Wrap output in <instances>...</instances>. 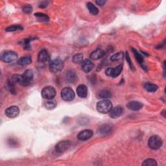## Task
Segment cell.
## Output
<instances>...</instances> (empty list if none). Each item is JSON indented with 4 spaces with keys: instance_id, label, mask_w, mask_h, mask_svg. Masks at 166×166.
<instances>
[{
    "instance_id": "6da1fadb",
    "label": "cell",
    "mask_w": 166,
    "mask_h": 166,
    "mask_svg": "<svg viewBox=\"0 0 166 166\" xmlns=\"http://www.w3.org/2000/svg\"><path fill=\"white\" fill-rule=\"evenodd\" d=\"M34 78V73L31 70H27L25 71L22 76L20 75H14L11 78V80L14 82L15 84L18 83L19 85L27 86H29Z\"/></svg>"
},
{
    "instance_id": "7a4b0ae2",
    "label": "cell",
    "mask_w": 166,
    "mask_h": 166,
    "mask_svg": "<svg viewBox=\"0 0 166 166\" xmlns=\"http://www.w3.org/2000/svg\"><path fill=\"white\" fill-rule=\"evenodd\" d=\"M96 108L99 112L101 114H107L112 110V104L109 99H103L97 103Z\"/></svg>"
},
{
    "instance_id": "3957f363",
    "label": "cell",
    "mask_w": 166,
    "mask_h": 166,
    "mask_svg": "<svg viewBox=\"0 0 166 166\" xmlns=\"http://www.w3.org/2000/svg\"><path fill=\"white\" fill-rule=\"evenodd\" d=\"M64 66V62L59 58H56L49 62V69L52 73H56L62 70Z\"/></svg>"
},
{
    "instance_id": "277c9868",
    "label": "cell",
    "mask_w": 166,
    "mask_h": 166,
    "mask_svg": "<svg viewBox=\"0 0 166 166\" xmlns=\"http://www.w3.org/2000/svg\"><path fill=\"white\" fill-rule=\"evenodd\" d=\"M18 59V55L13 51H5L1 54V60L5 63H11Z\"/></svg>"
},
{
    "instance_id": "5b68a950",
    "label": "cell",
    "mask_w": 166,
    "mask_h": 166,
    "mask_svg": "<svg viewBox=\"0 0 166 166\" xmlns=\"http://www.w3.org/2000/svg\"><path fill=\"white\" fill-rule=\"evenodd\" d=\"M148 145L153 150H157L162 147V140L159 136H152L148 141Z\"/></svg>"
},
{
    "instance_id": "8992f818",
    "label": "cell",
    "mask_w": 166,
    "mask_h": 166,
    "mask_svg": "<svg viewBox=\"0 0 166 166\" xmlns=\"http://www.w3.org/2000/svg\"><path fill=\"white\" fill-rule=\"evenodd\" d=\"M76 97L74 91L70 87H65L61 90V97L64 101H73Z\"/></svg>"
},
{
    "instance_id": "52a82bcc",
    "label": "cell",
    "mask_w": 166,
    "mask_h": 166,
    "mask_svg": "<svg viewBox=\"0 0 166 166\" xmlns=\"http://www.w3.org/2000/svg\"><path fill=\"white\" fill-rule=\"evenodd\" d=\"M42 96L45 99L49 100V99H53L56 95V90L52 86H46L42 90Z\"/></svg>"
},
{
    "instance_id": "ba28073f",
    "label": "cell",
    "mask_w": 166,
    "mask_h": 166,
    "mask_svg": "<svg viewBox=\"0 0 166 166\" xmlns=\"http://www.w3.org/2000/svg\"><path fill=\"white\" fill-rule=\"evenodd\" d=\"M71 145V142L68 140L61 141L59 143H58L55 146V151L58 153H63L66 151H67L70 148Z\"/></svg>"
},
{
    "instance_id": "9c48e42d",
    "label": "cell",
    "mask_w": 166,
    "mask_h": 166,
    "mask_svg": "<svg viewBox=\"0 0 166 166\" xmlns=\"http://www.w3.org/2000/svg\"><path fill=\"white\" fill-rule=\"evenodd\" d=\"M122 70H123V64H121L115 68H107L105 71V73L107 76L112 78H115L118 76H120L121 72L122 71Z\"/></svg>"
},
{
    "instance_id": "30bf717a",
    "label": "cell",
    "mask_w": 166,
    "mask_h": 166,
    "mask_svg": "<svg viewBox=\"0 0 166 166\" xmlns=\"http://www.w3.org/2000/svg\"><path fill=\"white\" fill-rule=\"evenodd\" d=\"M20 109L17 106H11L6 109L5 114L9 118H14L18 115Z\"/></svg>"
},
{
    "instance_id": "8fae6325",
    "label": "cell",
    "mask_w": 166,
    "mask_h": 166,
    "mask_svg": "<svg viewBox=\"0 0 166 166\" xmlns=\"http://www.w3.org/2000/svg\"><path fill=\"white\" fill-rule=\"evenodd\" d=\"M92 136H93L92 130L86 129L84 130H82L79 132L77 135V138L81 141H86L92 138Z\"/></svg>"
},
{
    "instance_id": "7c38bea8",
    "label": "cell",
    "mask_w": 166,
    "mask_h": 166,
    "mask_svg": "<svg viewBox=\"0 0 166 166\" xmlns=\"http://www.w3.org/2000/svg\"><path fill=\"white\" fill-rule=\"evenodd\" d=\"M49 55L46 49H43L40 51L38 55V61L40 63H46L49 61Z\"/></svg>"
},
{
    "instance_id": "4fadbf2b",
    "label": "cell",
    "mask_w": 166,
    "mask_h": 166,
    "mask_svg": "<svg viewBox=\"0 0 166 166\" xmlns=\"http://www.w3.org/2000/svg\"><path fill=\"white\" fill-rule=\"evenodd\" d=\"M123 112V108L120 106H117L114 107V109H112V110L110 112V116L112 118H118L122 115Z\"/></svg>"
},
{
    "instance_id": "5bb4252c",
    "label": "cell",
    "mask_w": 166,
    "mask_h": 166,
    "mask_svg": "<svg viewBox=\"0 0 166 166\" xmlns=\"http://www.w3.org/2000/svg\"><path fill=\"white\" fill-rule=\"evenodd\" d=\"M127 107L130 110L138 111L140 109H142V108L143 107V105L142 103H140L139 101H132L128 103V104L127 105Z\"/></svg>"
},
{
    "instance_id": "9a60e30c",
    "label": "cell",
    "mask_w": 166,
    "mask_h": 166,
    "mask_svg": "<svg viewBox=\"0 0 166 166\" xmlns=\"http://www.w3.org/2000/svg\"><path fill=\"white\" fill-rule=\"evenodd\" d=\"M94 63L89 59H85L82 63V70L85 73H89L94 68Z\"/></svg>"
},
{
    "instance_id": "2e32d148",
    "label": "cell",
    "mask_w": 166,
    "mask_h": 166,
    "mask_svg": "<svg viewBox=\"0 0 166 166\" xmlns=\"http://www.w3.org/2000/svg\"><path fill=\"white\" fill-rule=\"evenodd\" d=\"M66 78L70 83H75L77 80V76L76 71L73 70H69L66 74Z\"/></svg>"
},
{
    "instance_id": "e0dca14e",
    "label": "cell",
    "mask_w": 166,
    "mask_h": 166,
    "mask_svg": "<svg viewBox=\"0 0 166 166\" xmlns=\"http://www.w3.org/2000/svg\"><path fill=\"white\" fill-rule=\"evenodd\" d=\"M104 55H105L104 51H103L102 49L100 48H98L90 54V57L91 59L96 61L102 58L104 56Z\"/></svg>"
},
{
    "instance_id": "ac0fdd59",
    "label": "cell",
    "mask_w": 166,
    "mask_h": 166,
    "mask_svg": "<svg viewBox=\"0 0 166 166\" xmlns=\"http://www.w3.org/2000/svg\"><path fill=\"white\" fill-rule=\"evenodd\" d=\"M77 94L81 98H86L88 95L87 87L84 85H79L77 88Z\"/></svg>"
},
{
    "instance_id": "d6986e66",
    "label": "cell",
    "mask_w": 166,
    "mask_h": 166,
    "mask_svg": "<svg viewBox=\"0 0 166 166\" xmlns=\"http://www.w3.org/2000/svg\"><path fill=\"white\" fill-rule=\"evenodd\" d=\"M112 130V127L109 124H103V125L101 126L99 129V133L101 134H104V135L110 134Z\"/></svg>"
},
{
    "instance_id": "ffe728a7",
    "label": "cell",
    "mask_w": 166,
    "mask_h": 166,
    "mask_svg": "<svg viewBox=\"0 0 166 166\" xmlns=\"http://www.w3.org/2000/svg\"><path fill=\"white\" fill-rule=\"evenodd\" d=\"M144 88L149 92H155L156 91H157L158 88H159L157 85L153 84V83H151V82L145 83Z\"/></svg>"
},
{
    "instance_id": "44dd1931",
    "label": "cell",
    "mask_w": 166,
    "mask_h": 166,
    "mask_svg": "<svg viewBox=\"0 0 166 166\" xmlns=\"http://www.w3.org/2000/svg\"><path fill=\"white\" fill-rule=\"evenodd\" d=\"M32 63V59L30 56H23L18 61L20 66H27Z\"/></svg>"
},
{
    "instance_id": "7402d4cb",
    "label": "cell",
    "mask_w": 166,
    "mask_h": 166,
    "mask_svg": "<svg viewBox=\"0 0 166 166\" xmlns=\"http://www.w3.org/2000/svg\"><path fill=\"white\" fill-rule=\"evenodd\" d=\"M86 7L88 8V9L90 14H92V15H97L99 13V9L97 8L91 2H88L86 3Z\"/></svg>"
},
{
    "instance_id": "603a6c76",
    "label": "cell",
    "mask_w": 166,
    "mask_h": 166,
    "mask_svg": "<svg viewBox=\"0 0 166 166\" xmlns=\"http://www.w3.org/2000/svg\"><path fill=\"white\" fill-rule=\"evenodd\" d=\"M72 61L75 64H82L84 61V55L82 53L75 55L72 58Z\"/></svg>"
},
{
    "instance_id": "cb8c5ba5",
    "label": "cell",
    "mask_w": 166,
    "mask_h": 166,
    "mask_svg": "<svg viewBox=\"0 0 166 166\" xmlns=\"http://www.w3.org/2000/svg\"><path fill=\"white\" fill-rule=\"evenodd\" d=\"M56 102L54 99H49V100H47V102L45 103L44 106L47 110H53L56 106Z\"/></svg>"
},
{
    "instance_id": "d4e9b609",
    "label": "cell",
    "mask_w": 166,
    "mask_h": 166,
    "mask_svg": "<svg viewBox=\"0 0 166 166\" xmlns=\"http://www.w3.org/2000/svg\"><path fill=\"white\" fill-rule=\"evenodd\" d=\"M99 97L101 99H109L112 97V93L110 91L108 90H103L101 91L100 92H99Z\"/></svg>"
},
{
    "instance_id": "484cf974",
    "label": "cell",
    "mask_w": 166,
    "mask_h": 166,
    "mask_svg": "<svg viewBox=\"0 0 166 166\" xmlns=\"http://www.w3.org/2000/svg\"><path fill=\"white\" fill-rule=\"evenodd\" d=\"M124 53L123 51L118 52L117 53H115L110 57L111 61H118L121 60L124 57Z\"/></svg>"
},
{
    "instance_id": "4316f807",
    "label": "cell",
    "mask_w": 166,
    "mask_h": 166,
    "mask_svg": "<svg viewBox=\"0 0 166 166\" xmlns=\"http://www.w3.org/2000/svg\"><path fill=\"white\" fill-rule=\"evenodd\" d=\"M35 16L40 21H42V22H48L49 21V17L47 16V15L44 13L37 12L35 14Z\"/></svg>"
},
{
    "instance_id": "83f0119b",
    "label": "cell",
    "mask_w": 166,
    "mask_h": 166,
    "mask_svg": "<svg viewBox=\"0 0 166 166\" xmlns=\"http://www.w3.org/2000/svg\"><path fill=\"white\" fill-rule=\"evenodd\" d=\"M132 52H133L135 57H136V59L137 60V61L140 64H142L143 62H144V58L143 56L140 55V53H139L136 49H134V48H132Z\"/></svg>"
},
{
    "instance_id": "f1b7e54d",
    "label": "cell",
    "mask_w": 166,
    "mask_h": 166,
    "mask_svg": "<svg viewBox=\"0 0 166 166\" xmlns=\"http://www.w3.org/2000/svg\"><path fill=\"white\" fill-rule=\"evenodd\" d=\"M142 165L143 166H156L157 162L153 159H148L143 162Z\"/></svg>"
},
{
    "instance_id": "f546056e",
    "label": "cell",
    "mask_w": 166,
    "mask_h": 166,
    "mask_svg": "<svg viewBox=\"0 0 166 166\" xmlns=\"http://www.w3.org/2000/svg\"><path fill=\"white\" fill-rule=\"evenodd\" d=\"M18 30H23V27L21 26H18V25H14V26H9L5 29L7 32H13Z\"/></svg>"
},
{
    "instance_id": "4dcf8cb0",
    "label": "cell",
    "mask_w": 166,
    "mask_h": 166,
    "mask_svg": "<svg viewBox=\"0 0 166 166\" xmlns=\"http://www.w3.org/2000/svg\"><path fill=\"white\" fill-rule=\"evenodd\" d=\"M125 58H126L127 61L128 62L129 65L130 66V69H131L132 71H134V65H133V64H132V61H131V59H130V57H129V55L128 52H126V53H125Z\"/></svg>"
},
{
    "instance_id": "1f68e13d",
    "label": "cell",
    "mask_w": 166,
    "mask_h": 166,
    "mask_svg": "<svg viewBox=\"0 0 166 166\" xmlns=\"http://www.w3.org/2000/svg\"><path fill=\"white\" fill-rule=\"evenodd\" d=\"M23 12L24 13H26V14H29L32 12V8L31 5H25L23 7Z\"/></svg>"
},
{
    "instance_id": "d6a6232c",
    "label": "cell",
    "mask_w": 166,
    "mask_h": 166,
    "mask_svg": "<svg viewBox=\"0 0 166 166\" xmlns=\"http://www.w3.org/2000/svg\"><path fill=\"white\" fill-rule=\"evenodd\" d=\"M105 3H106V1H103V0H98V1H96L97 5H98L99 6L104 5Z\"/></svg>"
},
{
    "instance_id": "836d02e7",
    "label": "cell",
    "mask_w": 166,
    "mask_h": 166,
    "mask_svg": "<svg viewBox=\"0 0 166 166\" xmlns=\"http://www.w3.org/2000/svg\"><path fill=\"white\" fill-rule=\"evenodd\" d=\"M47 6V2H42L40 5H39V7L40 8H45Z\"/></svg>"
}]
</instances>
